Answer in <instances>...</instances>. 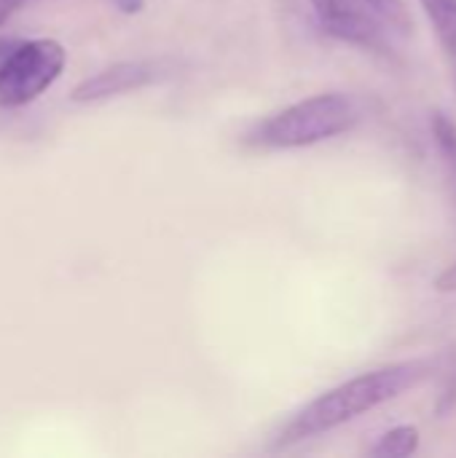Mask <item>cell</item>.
Here are the masks:
<instances>
[{
	"label": "cell",
	"mask_w": 456,
	"mask_h": 458,
	"mask_svg": "<svg viewBox=\"0 0 456 458\" xmlns=\"http://www.w3.org/2000/svg\"><path fill=\"white\" fill-rule=\"evenodd\" d=\"M363 121V107L341 91L312 94L261 121L245 134L242 145L255 150H298L352 131Z\"/></svg>",
	"instance_id": "cell-2"
},
{
	"label": "cell",
	"mask_w": 456,
	"mask_h": 458,
	"mask_svg": "<svg viewBox=\"0 0 456 458\" xmlns=\"http://www.w3.org/2000/svg\"><path fill=\"white\" fill-rule=\"evenodd\" d=\"M435 287L441 290V293H454L456 290V263L454 266H449L438 279H435Z\"/></svg>",
	"instance_id": "cell-10"
},
{
	"label": "cell",
	"mask_w": 456,
	"mask_h": 458,
	"mask_svg": "<svg viewBox=\"0 0 456 458\" xmlns=\"http://www.w3.org/2000/svg\"><path fill=\"white\" fill-rule=\"evenodd\" d=\"M456 83V0H419Z\"/></svg>",
	"instance_id": "cell-6"
},
{
	"label": "cell",
	"mask_w": 456,
	"mask_h": 458,
	"mask_svg": "<svg viewBox=\"0 0 456 458\" xmlns=\"http://www.w3.org/2000/svg\"><path fill=\"white\" fill-rule=\"evenodd\" d=\"M22 3H24V0H0V27L19 11Z\"/></svg>",
	"instance_id": "cell-11"
},
{
	"label": "cell",
	"mask_w": 456,
	"mask_h": 458,
	"mask_svg": "<svg viewBox=\"0 0 456 458\" xmlns=\"http://www.w3.org/2000/svg\"><path fill=\"white\" fill-rule=\"evenodd\" d=\"M325 35L366 51L392 54L398 35L368 0H309Z\"/></svg>",
	"instance_id": "cell-4"
},
{
	"label": "cell",
	"mask_w": 456,
	"mask_h": 458,
	"mask_svg": "<svg viewBox=\"0 0 456 458\" xmlns=\"http://www.w3.org/2000/svg\"><path fill=\"white\" fill-rule=\"evenodd\" d=\"M368 3L390 21V27L398 35H409L414 30V16L406 0H368Z\"/></svg>",
	"instance_id": "cell-9"
},
{
	"label": "cell",
	"mask_w": 456,
	"mask_h": 458,
	"mask_svg": "<svg viewBox=\"0 0 456 458\" xmlns=\"http://www.w3.org/2000/svg\"><path fill=\"white\" fill-rule=\"evenodd\" d=\"M422 445V432L414 424H400L384 432L376 445L371 448V456L376 458H406L414 456Z\"/></svg>",
	"instance_id": "cell-7"
},
{
	"label": "cell",
	"mask_w": 456,
	"mask_h": 458,
	"mask_svg": "<svg viewBox=\"0 0 456 458\" xmlns=\"http://www.w3.org/2000/svg\"><path fill=\"white\" fill-rule=\"evenodd\" d=\"M433 137H435V145L452 172L456 182V123L446 115V113H435L433 115Z\"/></svg>",
	"instance_id": "cell-8"
},
{
	"label": "cell",
	"mask_w": 456,
	"mask_h": 458,
	"mask_svg": "<svg viewBox=\"0 0 456 458\" xmlns=\"http://www.w3.org/2000/svg\"><path fill=\"white\" fill-rule=\"evenodd\" d=\"M433 368L435 365L430 360L392 362V365L360 373V376L323 392L320 397L306 403L296 416H290V421L277 435V448H288V445L328 435V432L403 397L406 392L417 389L425 378H430Z\"/></svg>",
	"instance_id": "cell-1"
},
{
	"label": "cell",
	"mask_w": 456,
	"mask_h": 458,
	"mask_svg": "<svg viewBox=\"0 0 456 458\" xmlns=\"http://www.w3.org/2000/svg\"><path fill=\"white\" fill-rule=\"evenodd\" d=\"M113 3H116L118 11H124V13H140L142 5H145V0H113Z\"/></svg>",
	"instance_id": "cell-12"
},
{
	"label": "cell",
	"mask_w": 456,
	"mask_h": 458,
	"mask_svg": "<svg viewBox=\"0 0 456 458\" xmlns=\"http://www.w3.org/2000/svg\"><path fill=\"white\" fill-rule=\"evenodd\" d=\"M172 67L164 62H153V59H129V62H116L94 75H89L86 81H81L70 99L73 102H99V99H110L118 94H129L137 91L142 86H151L161 78H169Z\"/></svg>",
	"instance_id": "cell-5"
},
{
	"label": "cell",
	"mask_w": 456,
	"mask_h": 458,
	"mask_svg": "<svg viewBox=\"0 0 456 458\" xmlns=\"http://www.w3.org/2000/svg\"><path fill=\"white\" fill-rule=\"evenodd\" d=\"M67 64V51L54 38L16 43L0 62V107L35 102Z\"/></svg>",
	"instance_id": "cell-3"
}]
</instances>
